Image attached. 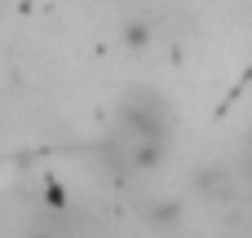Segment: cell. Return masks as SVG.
I'll return each mask as SVG.
<instances>
[{"label":"cell","instance_id":"obj_2","mask_svg":"<svg viewBox=\"0 0 252 238\" xmlns=\"http://www.w3.org/2000/svg\"><path fill=\"white\" fill-rule=\"evenodd\" d=\"M235 172L244 177V185H248V194H252V128L244 132V141H239V155H235Z\"/></svg>","mask_w":252,"mask_h":238},{"label":"cell","instance_id":"obj_1","mask_svg":"<svg viewBox=\"0 0 252 238\" xmlns=\"http://www.w3.org/2000/svg\"><path fill=\"white\" fill-rule=\"evenodd\" d=\"M168 141H173V106L151 88H133L120 97L102 159L115 172H146L151 163H159Z\"/></svg>","mask_w":252,"mask_h":238}]
</instances>
